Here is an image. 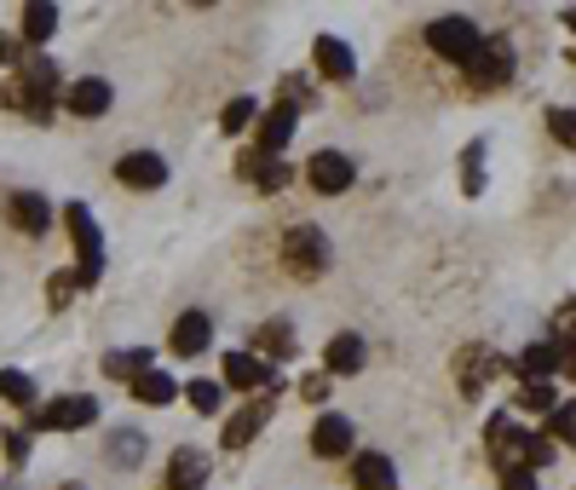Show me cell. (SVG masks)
<instances>
[{
  "label": "cell",
  "mask_w": 576,
  "mask_h": 490,
  "mask_svg": "<svg viewBox=\"0 0 576 490\" xmlns=\"http://www.w3.org/2000/svg\"><path fill=\"white\" fill-rule=\"evenodd\" d=\"M335 260V242H328L317 226H288L283 231V272L300 277V283H317Z\"/></svg>",
  "instance_id": "1"
},
{
  "label": "cell",
  "mask_w": 576,
  "mask_h": 490,
  "mask_svg": "<svg viewBox=\"0 0 576 490\" xmlns=\"http://www.w3.org/2000/svg\"><path fill=\"white\" fill-rule=\"evenodd\" d=\"M64 226H70V242H75V283H98L105 277V231L87 202H70L64 208Z\"/></svg>",
  "instance_id": "2"
},
{
  "label": "cell",
  "mask_w": 576,
  "mask_h": 490,
  "mask_svg": "<svg viewBox=\"0 0 576 490\" xmlns=\"http://www.w3.org/2000/svg\"><path fill=\"white\" fill-rule=\"evenodd\" d=\"M17 87H24V116L29 121H52V98H64V81H58L52 58H17Z\"/></svg>",
  "instance_id": "3"
},
{
  "label": "cell",
  "mask_w": 576,
  "mask_h": 490,
  "mask_svg": "<svg viewBox=\"0 0 576 490\" xmlns=\"http://www.w3.org/2000/svg\"><path fill=\"white\" fill-rule=\"evenodd\" d=\"M427 47L439 52V58H449V64H472V58L484 52V29L472 24V17H432L427 24Z\"/></svg>",
  "instance_id": "4"
},
{
  "label": "cell",
  "mask_w": 576,
  "mask_h": 490,
  "mask_svg": "<svg viewBox=\"0 0 576 490\" xmlns=\"http://www.w3.org/2000/svg\"><path fill=\"white\" fill-rule=\"evenodd\" d=\"M98 421V398L87 393H70V398H52L35 410V427L40 433H75V427H93Z\"/></svg>",
  "instance_id": "5"
},
{
  "label": "cell",
  "mask_w": 576,
  "mask_h": 490,
  "mask_svg": "<svg viewBox=\"0 0 576 490\" xmlns=\"http://www.w3.org/2000/svg\"><path fill=\"white\" fill-rule=\"evenodd\" d=\"M352 179H358V162L346 156V151H317L312 162H305V186H312L317 196L352 191Z\"/></svg>",
  "instance_id": "6"
},
{
  "label": "cell",
  "mask_w": 576,
  "mask_h": 490,
  "mask_svg": "<svg viewBox=\"0 0 576 490\" xmlns=\"http://www.w3.org/2000/svg\"><path fill=\"white\" fill-rule=\"evenodd\" d=\"M507 75H513V47H507V35H484V52L467 64V81L479 93H496L507 87Z\"/></svg>",
  "instance_id": "7"
},
{
  "label": "cell",
  "mask_w": 576,
  "mask_h": 490,
  "mask_svg": "<svg viewBox=\"0 0 576 490\" xmlns=\"http://www.w3.org/2000/svg\"><path fill=\"white\" fill-rule=\"evenodd\" d=\"M208 340H214V318L202 312V306H191V312L173 318V335H168L173 358H202V352H208Z\"/></svg>",
  "instance_id": "8"
},
{
  "label": "cell",
  "mask_w": 576,
  "mask_h": 490,
  "mask_svg": "<svg viewBox=\"0 0 576 490\" xmlns=\"http://www.w3.org/2000/svg\"><path fill=\"white\" fill-rule=\"evenodd\" d=\"M295 128H300L295 105H283V98H277V110H265V116H260V128H254V151H260L265 162H277L283 145L295 139Z\"/></svg>",
  "instance_id": "9"
},
{
  "label": "cell",
  "mask_w": 576,
  "mask_h": 490,
  "mask_svg": "<svg viewBox=\"0 0 576 490\" xmlns=\"http://www.w3.org/2000/svg\"><path fill=\"white\" fill-rule=\"evenodd\" d=\"M116 179L128 191H161V186H168V162H161L156 151H128L116 162Z\"/></svg>",
  "instance_id": "10"
},
{
  "label": "cell",
  "mask_w": 576,
  "mask_h": 490,
  "mask_svg": "<svg viewBox=\"0 0 576 490\" xmlns=\"http://www.w3.org/2000/svg\"><path fill=\"white\" fill-rule=\"evenodd\" d=\"M208 474H214V462L208 451H196V444H179V451L168 456V490H208Z\"/></svg>",
  "instance_id": "11"
},
{
  "label": "cell",
  "mask_w": 576,
  "mask_h": 490,
  "mask_svg": "<svg viewBox=\"0 0 576 490\" xmlns=\"http://www.w3.org/2000/svg\"><path fill=\"white\" fill-rule=\"evenodd\" d=\"M110 105H116V93H110V81H105V75H81V81H70V87H64V110L81 116V121L105 116Z\"/></svg>",
  "instance_id": "12"
},
{
  "label": "cell",
  "mask_w": 576,
  "mask_h": 490,
  "mask_svg": "<svg viewBox=\"0 0 576 490\" xmlns=\"http://www.w3.org/2000/svg\"><path fill=\"white\" fill-rule=\"evenodd\" d=\"M484 451L496 467H519L525 462V433H519V421L513 416H490L484 421Z\"/></svg>",
  "instance_id": "13"
},
{
  "label": "cell",
  "mask_w": 576,
  "mask_h": 490,
  "mask_svg": "<svg viewBox=\"0 0 576 490\" xmlns=\"http://www.w3.org/2000/svg\"><path fill=\"white\" fill-rule=\"evenodd\" d=\"M272 416H277V398H249L231 421H225V439H219V444H225V451H242V444H249Z\"/></svg>",
  "instance_id": "14"
},
{
  "label": "cell",
  "mask_w": 576,
  "mask_h": 490,
  "mask_svg": "<svg viewBox=\"0 0 576 490\" xmlns=\"http://www.w3.org/2000/svg\"><path fill=\"white\" fill-rule=\"evenodd\" d=\"M249 352H254L260 363H283V358H295V323H288V318L260 323V330L249 335Z\"/></svg>",
  "instance_id": "15"
},
{
  "label": "cell",
  "mask_w": 576,
  "mask_h": 490,
  "mask_svg": "<svg viewBox=\"0 0 576 490\" xmlns=\"http://www.w3.org/2000/svg\"><path fill=\"white\" fill-rule=\"evenodd\" d=\"M312 64H317V75H323V81H352V75H358V52L346 47L340 35H317Z\"/></svg>",
  "instance_id": "16"
},
{
  "label": "cell",
  "mask_w": 576,
  "mask_h": 490,
  "mask_svg": "<svg viewBox=\"0 0 576 490\" xmlns=\"http://www.w3.org/2000/svg\"><path fill=\"white\" fill-rule=\"evenodd\" d=\"M7 219H12L24 237H47L52 208H47V196H35V191H12V196H7Z\"/></svg>",
  "instance_id": "17"
},
{
  "label": "cell",
  "mask_w": 576,
  "mask_h": 490,
  "mask_svg": "<svg viewBox=\"0 0 576 490\" xmlns=\"http://www.w3.org/2000/svg\"><path fill=\"white\" fill-rule=\"evenodd\" d=\"M352 444H358V427L346 421V416H335V410H328V416H317V427H312V451H317V456H328V462H335V456H346V451H352Z\"/></svg>",
  "instance_id": "18"
},
{
  "label": "cell",
  "mask_w": 576,
  "mask_h": 490,
  "mask_svg": "<svg viewBox=\"0 0 576 490\" xmlns=\"http://www.w3.org/2000/svg\"><path fill=\"white\" fill-rule=\"evenodd\" d=\"M225 386L260 393V386H277V381H272V363H260L254 352H225Z\"/></svg>",
  "instance_id": "19"
},
{
  "label": "cell",
  "mask_w": 576,
  "mask_h": 490,
  "mask_svg": "<svg viewBox=\"0 0 576 490\" xmlns=\"http://www.w3.org/2000/svg\"><path fill=\"white\" fill-rule=\"evenodd\" d=\"M490 375H496V358H490V346H461V352H456V381H461V393L479 398Z\"/></svg>",
  "instance_id": "20"
},
{
  "label": "cell",
  "mask_w": 576,
  "mask_h": 490,
  "mask_svg": "<svg viewBox=\"0 0 576 490\" xmlns=\"http://www.w3.org/2000/svg\"><path fill=\"white\" fill-rule=\"evenodd\" d=\"M352 485H358V490H398V467H393V456H381V451H358V456H352Z\"/></svg>",
  "instance_id": "21"
},
{
  "label": "cell",
  "mask_w": 576,
  "mask_h": 490,
  "mask_svg": "<svg viewBox=\"0 0 576 490\" xmlns=\"http://www.w3.org/2000/svg\"><path fill=\"white\" fill-rule=\"evenodd\" d=\"M363 370V335H335L323 346V375H358Z\"/></svg>",
  "instance_id": "22"
},
{
  "label": "cell",
  "mask_w": 576,
  "mask_h": 490,
  "mask_svg": "<svg viewBox=\"0 0 576 490\" xmlns=\"http://www.w3.org/2000/svg\"><path fill=\"white\" fill-rule=\"evenodd\" d=\"M144 444H151V439H144L139 427H116V433L105 439V462L128 474V467H139V462H144Z\"/></svg>",
  "instance_id": "23"
},
{
  "label": "cell",
  "mask_w": 576,
  "mask_h": 490,
  "mask_svg": "<svg viewBox=\"0 0 576 490\" xmlns=\"http://www.w3.org/2000/svg\"><path fill=\"white\" fill-rule=\"evenodd\" d=\"M133 398L151 404V410H168V404L179 398V381H173L168 370H144V375L133 381Z\"/></svg>",
  "instance_id": "24"
},
{
  "label": "cell",
  "mask_w": 576,
  "mask_h": 490,
  "mask_svg": "<svg viewBox=\"0 0 576 490\" xmlns=\"http://www.w3.org/2000/svg\"><path fill=\"white\" fill-rule=\"evenodd\" d=\"M553 370H560V346H553V340H530L519 352V375L525 381H548Z\"/></svg>",
  "instance_id": "25"
},
{
  "label": "cell",
  "mask_w": 576,
  "mask_h": 490,
  "mask_svg": "<svg viewBox=\"0 0 576 490\" xmlns=\"http://www.w3.org/2000/svg\"><path fill=\"white\" fill-rule=\"evenodd\" d=\"M52 29H58V7H47V0H35V7H24V17H17V35H24L29 47L52 40Z\"/></svg>",
  "instance_id": "26"
},
{
  "label": "cell",
  "mask_w": 576,
  "mask_h": 490,
  "mask_svg": "<svg viewBox=\"0 0 576 490\" xmlns=\"http://www.w3.org/2000/svg\"><path fill=\"white\" fill-rule=\"evenodd\" d=\"M144 370H156V358L144 346H128V352H105V375L110 381H139Z\"/></svg>",
  "instance_id": "27"
},
{
  "label": "cell",
  "mask_w": 576,
  "mask_h": 490,
  "mask_svg": "<svg viewBox=\"0 0 576 490\" xmlns=\"http://www.w3.org/2000/svg\"><path fill=\"white\" fill-rule=\"evenodd\" d=\"M513 410H525V416H553V410H560V398H553L548 381H525L519 398H513Z\"/></svg>",
  "instance_id": "28"
},
{
  "label": "cell",
  "mask_w": 576,
  "mask_h": 490,
  "mask_svg": "<svg viewBox=\"0 0 576 490\" xmlns=\"http://www.w3.org/2000/svg\"><path fill=\"white\" fill-rule=\"evenodd\" d=\"M0 404H12V410H29L35 404V381L24 370H0Z\"/></svg>",
  "instance_id": "29"
},
{
  "label": "cell",
  "mask_w": 576,
  "mask_h": 490,
  "mask_svg": "<svg viewBox=\"0 0 576 490\" xmlns=\"http://www.w3.org/2000/svg\"><path fill=\"white\" fill-rule=\"evenodd\" d=\"M484 191V139H472L461 151V196H479Z\"/></svg>",
  "instance_id": "30"
},
{
  "label": "cell",
  "mask_w": 576,
  "mask_h": 490,
  "mask_svg": "<svg viewBox=\"0 0 576 490\" xmlns=\"http://www.w3.org/2000/svg\"><path fill=\"white\" fill-rule=\"evenodd\" d=\"M184 398H191L196 416H214L225 404V381H191V386H184Z\"/></svg>",
  "instance_id": "31"
},
{
  "label": "cell",
  "mask_w": 576,
  "mask_h": 490,
  "mask_svg": "<svg viewBox=\"0 0 576 490\" xmlns=\"http://www.w3.org/2000/svg\"><path fill=\"white\" fill-rule=\"evenodd\" d=\"M249 121H260V105H254L249 93H242V98H231V105L219 110V128H225V133H242Z\"/></svg>",
  "instance_id": "32"
},
{
  "label": "cell",
  "mask_w": 576,
  "mask_h": 490,
  "mask_svg": "<svg viewBox=\"0 0 576 490\" xmlns=\"http://www.w3.org/2000/svg\"><path fill=\"white\" fill-rule=\"evenodd\" d=\"M75 289H81V283H75L70 272H52V277H47V306H52V312H70Z\"/></svg>",
  "instance_id": "33"
},
{
  "label": "cell",
  "mask_w": 576,
  "mask_h": 490,
  "mask_svg": "<svg viewBox=\"0 0 576 490\" xmlns=\"http://www.w3.org/2000/svg\"><path fill=\"white\" fill-rule=\"evenodd\" d=\"M548 439H560V444H576V398L560 404V410L548 416Z\"/></svg>",
  "instance_id": "34"
},
{
  "label": "cell",
  "mask_w": 576,
  "mask_h": 490,
  "mask_svg": "<svg viewBox=\"0 0 576 490\" xmlns=\"http://www.w3.org/2000/svg\"><path fill=\"white\" fill-rule=\"evenodd\" d=\"M548 133L560 139L565 151H576V110H565V105H560V110H548Z\"/></svg>",
  "instance_id": "35"
},
{
  "label": "cell",
  "mask_w": 576,
  "mask_h": 490,
  "mask_svg": "<svg viewBox=\"0 0 576 490\" xmlns=\"http://www.w3.org/2000/svg\"><path fill=\"white\" fill-rule=\"evenodd\" d=\"M288 179H295V168H288V162H265L260 179H254V191L272 196V191H283V186H288Z\"/></svg>",
  "instance_id": "36"
},
{
  "label": "cell",
  "mask_w": 576,
  "mask_h": 490,
  "mask_svg": "<svg viewBox=\"0 0 576 490\" xmlns=\"http://www.w3.org/2000/svg\"><path fill=\"white\" fill-rule=\"evenodd\" d=\"M553 462V439L548 433H525V467H542Z\"/></svg>",
  "instance_id": "37"
},
{
  "label": "cell",
  "mask_w": 576,
  "mask_h": 490,
  "mask_svg": "<svg viewBox=\"0 0 576 490\" xmlns=\"http://www.w3.org/2000/svg\"><path fill=\"white\" fill-rule=\"evenodd\" d=\"M502 490H537V467H502Z\"/></svg>",
  "instance_id": "38"
},
{
  "label": "cell",
  "mask_w": 576,
  "mask_h": 490,
  "mask_svg": "<svg viewBox=\"0 0 576 490\" xmlns=\"http://www.w3.org/2000/svg\"><path fill=\"white\" fill-rule=\"evenodd\" d=\"M0 444H7V462H12V467L29 462V433H17V427H12V433H0Z\"/></svg>",
  "instance_id": "39"
},
{
  "label": "cell",
  "mask_w": 576,
  "mask_h": 490,
  "mask_svg": "<svg viewBox=\"0 0 576 490\" xmlns=\"http://www.w3.org/2000/svg\"><path fill=\"white\" fill-rule=\"evenodd\" d=\"M323 393H328V375H305V381H300V398H305V404H317Z\"/></svg>",
  "instance_id": "40"
},
{
  "label": "cell",
  "mask_w": 576,
  "mask_h": 490,
  "mask_svg": "<svg viewBox=\"0 0 576 490\" xmlns=\"http://www.w3.org/2000/svg\"><path fill=\"white\" fill-rule=\"evenodd\" d=\"M17 58V47H12V35H0V64H12Z\"/></svg>",
  "instance_id": "41"
},
{
  "label": "cell",
  "mask_w": 576,
  "mask_h": 490,
  "mask_svg": "<svg viewBox=\"0 0 576 490\" xmlns=\"http://www.w3.org/2000/svg\"><path fill=\"white\" fill-rule=\"evenodd\" d=\"M64 490H81V485H64Z\"/></svg>",
  "instance_id": "42"
}]
</instances>
